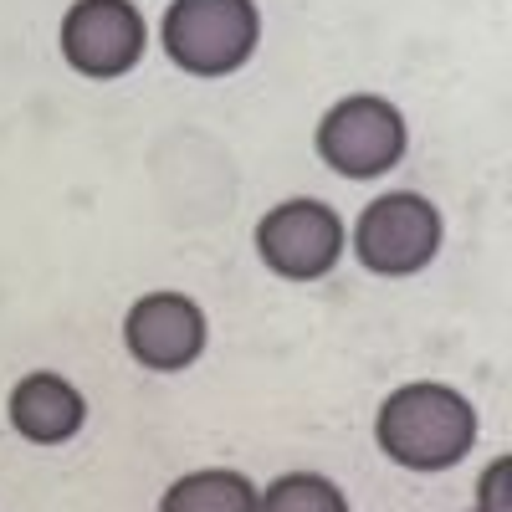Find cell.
<instances>
[{
    "label": "cell",
    "mask_w": 512,
    "mask_h": 512,
    "mask_svg": "<svg viewBox=\"0 0 512 512\" xmlns=\"http://www.w3.org/2000/svg\"><path fill=\"white\" fill-rule=\"evenodd\" d=\"M374 446L405 472H451L477 446V405L441 379H410L379 400Z\"/></svg>",
    "instance_id": "cell-1"
},
{
    "label": "cell",
    "mask_w": 512,
    "mask_h": 512,
    "mask_svg": "<svg viewBox=\"0 0 512 512\" xmlns=\"http://www.w3.org/2000/svg\"><path fill=\"white\" fill-rule=\"evenodd\" d=\"M159 47L185 77L221 82L262 47L256 0H169L159 16Z\"/></svg>",
    "instance_id": "cell-2"
},
{
    "label": "cell",
    "mask_w": 512,
    "mask_h": 512,
    "mask_svg": "<svg viewBox=\"0 0 512 512\" xmlns=\"http://www.w3.org/2000/svg\"><path fill=\"white\" fill-rule=\"evenodd\" d=\"M313 149L333 169L338 180H379L405 159L410 149V123L405 113L379 98V93H349L338 98L318 128H313Z\"/></svg>",
    "instance_id": "cell-3"
},
{
    "label": "cell",
    "mask_w": 512,
    "mask_h": 512,
    "mask_svg": "<svg viewBox=\"0 0 512 512\" xmlns=\"http://www.w3.org/2000/svg\"><path fill=\"white\" fill-rule=\"evenodd\" d=\"M446 221L420 190H384L354 221V256L369 277H415L441 256Z\"/></svg>",
    "instance_id": "cell-4"
},
{
    "label": "cell",
    "mask_w": 512,
    "mask_h": 512,
    "mask_svg": "<svg viewBox=\"0 0 512 512\" xmlns=\"http://www.w3.org/2000/svg\"><path fill=\"white\" fill-rule=\"evenodd\" d=\"M251 246H256V262L272 277L308 287L338 267V256L349 246V231L328 200L292 195V200H277L272 210H262V221L251 231Z\"/></svg>",
    "instance_id": "cell-5"
},
{
    "label": "cell",
    "mask_w": 512,
    "mask_h": 512,
    "mask_svg": "<svg viewBox=\"0 0 512 512\" xmlns=\"http://www.w3.org/2000/svg\"><path fill=\"white\" fill-rule=\"evenodd\" d=\"M57 52L82 82H118L149 52V21L134 0H72L57 26Z\"/></svg>",
    "instance_id": "cell-6"
},
{
    "label": "cell",
    "mask_w": 512,
    "mask_h": 512,
    "mask_svg": "<svg viewBox=\"0 0 512 512\" xmlns=\"http://www.w3.org/2000/svg\"><path fill=\"white\" fill-rule=\"evenodd\" d=\"M210 344V318L190 292L159 287L128 303L123 313V354L149 374H180Z\"/></svg>",
    "instance_id": "cell-7"
},
{
    "label": "cell",
    "mask_w": 512,
    "mask_h": 512,
    "mask_svg": "<svg viewBox=\"0 0 512 512\" xmlns=\"http://www.w3.org/2000/svg\"><path fill=\"white\" fill-rule=\"evenodd\" d=\"M6 420L31 446H67L88 425V395L57 369H31L11 384Z\"/></svg>",
    "instance_id": "cell-8"
},
{
    "label": "cell",
    "mask_w": 512,
    "mask_h": 512,
    "mask_svg": "<svg viewBox=\"0 0 512 512\" xmlns=\"http://www.w3.org/2000/svg\"><path fill=\"white\" fill-rule=\"evenodd\" d=\"M159 512H256V482L236 466H200L164 487Z\"/></svg>",
    "instance_id": "cell-9"
},
{
    "label": "cell",
    "mask_w": 512,
    "mask_h": 512,
    "mask_svg": "<svg viewBox=\"0 0 512 512\" xmlns=\"http://www.w3.org/2000/svg\"><path fill=\"white\" fill-rule=\"evenodd\" d=\"M256 512H349V497L323 472H282L256 487Z\"/></svg>",
    "instance_id": "cell-10"
},
{
    "label": "cell",
    "mask_w": 512,
    "mask_h": 512,
    "mask_svg": "<svg viewBox=\"0 0 512 512\" xmlns=\"http://www.w3.org/2000/svg\"><path fill=\"white\" fill-rule=\"evenodd\" d=\"M507 477H512V461L497 456L482 472V482H477V512H512L507 507Z\"/></svg>",
    "instance_id": "cell-11"
},
{
    "label": "cell",
    "mask_w": 512,
    "mask_h": 512,
    "mask_svg": "<svg viewBox=\"0 0 512 512\" xmlns=\"http://www.w3.org/2000/svg\"><path fill=\"white\" fill-rule=\"evenodd\" d=\"M472 512H477V507H472Z\"/></svg>",
    "instance_id": "cell-12"
}]
</instances>
